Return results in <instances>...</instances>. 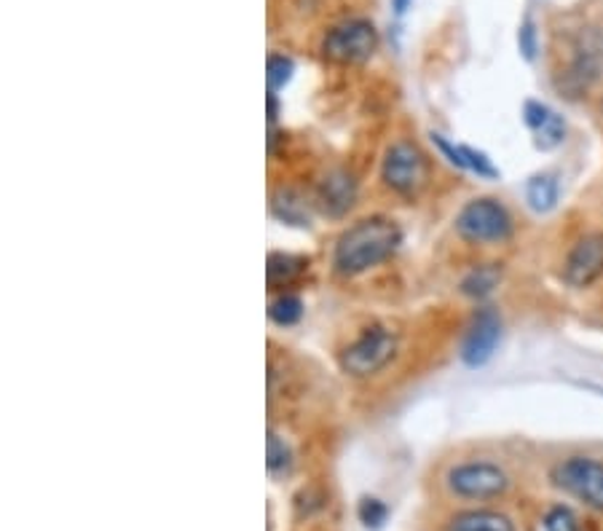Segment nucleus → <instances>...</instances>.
<instances>
[{
  "mask_svg": "<svg viewBox=\"0 0 603 531\" xmlns=\"http://www.w3.org/2000/svg\"><path fill=\"white\" fill-rule=\"evenodd\" d=\"M274 212L282 221L298 223V226H304L306 221V205L293 194V190H280V194L274 196Z\"/></svg>",
  "mask_w": 603,
  "mask_h": 531,
  "instance_id": "obj_17",
  "label": "nucleus"
},
{
  "mask_svg": "<svg viewBox=\"0 0 603 531\" xmlns=\"http://www.w3.org/2000/svg\"><path fill=\"white\" fill-rule=\"evenodd\" d=\"M357 199V183L349 172L335 170L330 175H324L320 181V188H317V201L328 215L341 218L355 207Z\"/></svg>",
  "mask_w": 603,
  "mask_h": 531,
  "instance_id": "obj_11",
  "label": "nucleus"
},
{
  "mask_svg": "<svg viewBox=\"0 0 603 531\" xmlns=\"http://www.w3.org/2000/svg\"><path fill=\"white\" fill-rule=\"evenodd\" d=\"M499 280H502V271L496 266H478V269L469 271L462 280V293L469 298H485L496 291Z\"/></svg>",
  "mask_w": 603,
  "mask_h": 531,
  "instance_id": "obj_15",
  "label": "nucleus"
},
{
  "mask_svg": "<svg viewBox=\"0 0 603 531\" xmlns=\"http://www.w3.org/2000/svg\"><path fill=\"white\" fill-rule=\"evenodd\" d=\"M269 317L271 322L280 328L295 325V322H300V317H304V301H300L298 296H293V293H282V296L271 304Z\"/></svg>",
  "mask_w": 603,
  "mask_h": 531,
  "instance_id": "obj_16",
  "label": "nucleus"
},
{
  "mask_svg": "<svg viewBox=\"0 0 603 531\" xmlns=\"http://www.w3.org/2000/svg\"><path fill=\"white\" fill-rule=\"evenodd\" d=\"M520 51H524L526 60H533V54H537V44H533V27L531 22H526L524 27H520Z\"/></svg>",
  "mask_w": 603,
  "mask_h": 531,
  "instance_id": "obj_23",
  "label": "nucleus"
},
{
  "mask_svg": "<svg viewBox=\"0 0 603 531\" xmlns=\"http://www.w3.org/2000/svg\"><path fill=\"white\" fill-rule=\"evenodd\" d=\"M266 465H269L271 476L284 472L290 467V448L276 432H269V441H266Z\"/></svg>",
  "mask_w": 603,
  "mask_h": 531,
  "instance_id": "obj_19",
  "label": "nucleus"
},
{
  "mask_svg": "<svg viewBox=\"0 0 603 531\" xmlns=\"http://www.w3.org/2000/svg\"><path fill=\"white\" fill-rule=\"evenodd\" d=\"M456 231L467 242L478 245H496L513 236V218L507 207L499 205L496 199L480 196V199L467 201L456 215Z\"/></svg>",
  "mask_w": 603,
  "mask_h": 531,
  "instance_id": "obj_2",
  "label": "nucleus"
},
{
  "mask_svg": "<svg viewBox=\"0 0 603 531\" xmlns=\"http://www.w3.org/2000/svg\"><path fill=\"white\" fill-rule=\"evenodd\" d=\"M462 153H464V164H467L469 172H475L478 177H489V181L499 177V170L491 164V159L483 151H475V148L462 146Z\"/></svg>",
  "mask_w": 603,
  "mask_h": 531,
  "instance_id": "obj_20",
  "label": "nucleus"
},
{
  "mask_svg": "<svg viewBox=\"0 0 603 531\" xmlns=\"http://www.w3.org/2000/svg\"><path fill=\"white\" fill-rule=\"evenodd\" d=\"M603 276V234H590L568 250L564 280L571 287H590Z\"/></svg>",
  "mask_w": 603,
  "mask_h": 531,
  "instance_id": "obj_9",
  "label": "nucleus"
},
{
  "mask_svg": "<svg viewBox=\"0 0 603 531\" xmlns=\"http://www.w3.org/2000/svg\"><path fill=\"white\" fill-rule=\"evenodd\" d=\"M507 472L491 461H464L448 472V489L462 499H494L507 492Z\"/></svg>",
  "mask_w": 603,
  "mask_h": 531,
  "instance_id": "obj_7",
  "label": "nucleus"
},
{
  "mask_svg": "<svg viewBox=\"0 0 603 531\" xmlns=\"http://www.w3.org/2000/svg\"><path fill=\"white\" fill-rule=\"evenodd\" d=\"M403 231L390 218H365L339 236L333 250V266L341 276H359L376 269L397 252Z\"/></svg>",
  "mask_w": 603,
  "mask_h": 531,
  "instance_id": "obj_1",
  "label": "nucleus"
},
{
  "mask_svg": "<svg viewBox=\"0 0 603 531\" xmlns=\"http://www.w3.org/2000/svg\"><path fill=\"white\" fill-rule=\"evenodd\" d=\"M295 65L290 57L284 54H271L269 57V65H266V78H269V91L282 89L284 84H290V78H293Z\"/></svg>",
  "mask_w": 603,
  "mask_h": 531,
  "instance_id": "obj_18",
  "label": "nucleus"
},
{
  "mask_svg": "<svg viewBox=\"0 0 603 531\" xmlns=\"http://www.w3.org/2000/svg\"><path fill=\"white\" fill-rule=\"evenodd\" d=\"M379 49V33L370 22L349 20L335 25L322 40V54L335 65H359Z\"/></svg>",
  "mask_w": 603,
  "mask_h": 531,
  "instance_id": "obj_5",
  "label": "nucleus"
},
{
  "mask_svg": "<svg viewBox=\"0 0 603 531\" xmlns=\"http://www.w3.org/2000/svg\"><path fill=\"white\" fill-rule=\"evenodd\" d=\"M524 121L533 132V143H537V148H542V151H553V148H558L561 143H564L566 137L564 119H561L553 108L544 106V102H537V100L526 102Z\"/></svg>",
  "mask_w": 603,
  "mask_h": 531,
  "instance_id": "obj_10",
  "label": "nucleus"
},
{
  "mask_svg": "<svg viewBox=\"0 0 603 531\" xmlns=\"http://www.w3.org/2000/svg\"><path fill=\"white\" fill-rule=\"evenodd\" d=\"M555 486L593 510H603V461L593 456H568L553 472Z\"/></svg>",
  "mask_w": 603,
  "mask_h": 531,
  "instance_id": "obj_6",
  "label": "nucleus"
},
{
  "mask_svg": "<svg viewBox=\"0 0 603 531\" xmlns=\"http://www.w3.org/2000/svg\"><path fill=\"white\" fill-rule=\"evenodd\" d=\"M381 181L399 196H416L429 181L427 156L414 143H394L381 164Z\"/></svg>",
  "mask_w": 603,
  "mask_h": 531,
  "instance_id": "obj_4",
  "label": "nucleus"
},
{
  "mask_svg": "<svg viewBox=\"0 0 603 531\" xmlns=\"http://www.w3.org/2000/svg\"><path fill=\"white\" fill-rule=\"evenodd\" d=\"M410 3H414V0H392V9H394V14H399L403 16L405 11L410 9Z\"/></svg>",
  "mask_w": 603,
  "mask_h": 531,
  "instance_id": "obj_24",
  "label": "nucleus"
},
{
  "mask_svg": "<svg viewBox=\"0 0 603 531\" xmlns=\"http://www.w3.org/2000/svg\"><path fill=\"white\" fill-rule=\"evenodd\" d=\"M394 351H397V333L381 325L368 328V331H362V336L346 346L341 355V368L355 379L376 376L390 366Z\"/></svg>",
  "mask_w": 603,
  "mask_h": 531,
  "instance_id": "obj_3",
  "label": "nucleus"
},
{
  "mask_svg": "<svg viewBox=\"0 0 603 531\" xmlns=\"http://www.w3.org/2000/svg\"><path fill=\"white\" fill-rule=\"evenodd\" d=\"M499 338H502V317L494 309H480L467 328L462 342V360L469 368H480L494 357Z\"/></svg>",
  "mask_w": 603,
  "mask_h": 531,
  "instance_id": "obj_8",
  "label": "nucleus"
},
{
  "mask_svg": "<svg viewBox=\"0 0 603 531\" xmlns=\"http://www.w3.org/2000/svg\"><path fill=\"white\" fill-rule=\"evenodd\" d=\"M304 271H306L304 258L287 256V252H271L269 266H266V276H269L271 287L293 285Z\"/></svg>",
  "mask_w": 603,
  "mask_h": 531,
  "instance_id": "obj_13",
  "label": "nucleus"
},
{
  "mask_svg": "<svg viewBox=\"0 0 603 531\" xmlns=\"http://www.w3.org/2000/svg\"><path fill=\"white\" fill-rule=\"evenodd\" d=\"M445 531H515V523L494 510H467L451 518Z\"/></svg>",
  "mask_w": 603,
  "mask_h": 531,
  "instance_id": "obj_12",
  "label": "nucleus"
},
{
  "mask_svg": "<svg viewBox=\"0 0 603 531\" xmlns=\"http://www.w3.org/2000/svg\"><path fill=\"white\" fill-rule=\"evenodd\" d=\"M558 177L555 175H537L531 177L529 188H526V199H529L533 212H550L555 205H558Z\"/></svg>",
  "mask_w": 603,
  "mask_h": 531,
  "instance_id": "obj_14",
  "label": "nucleus"
},
{
  "mask_svg": "<svg viewBox=\"0 0 603 531\" xmlns=\"http://www.w3.org/2000/svg\"><path fill=\"white\" fill-rule=\"evenodd\" d=\"M544 531H579L577 516L568 507H553L544 516Z\"/></svg>",
  "mask_w": 603,
  "mask_h": 531,
  "instance_id": "obj_22",
  "label": "nucleus"
},
{
  "mask_svg": "<svg viewBox=\"0 0 603 531\" xmlns=\"http://www.w3.org/2000/svg\"><path fill=\"white\" fill-rule=\"evenodd\" d=\"M359 521L365 523L368 529H379L381 523L386 521V516H390V510H386V505L381 499H373V496H365L362 502H359Z\"/></svg>",
  "mask_w": 603,
  "mask_h": 531,
  "instance_id": "obj_21",
  "label": "nucleus"
}]
</instances>
